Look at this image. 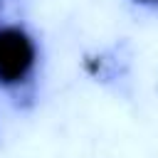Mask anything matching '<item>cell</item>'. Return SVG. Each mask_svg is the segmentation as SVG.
Returning a JSON list of instances; mask_svg holds the SVG:
<instances>
[{
  "mask_svg": "<svg viewBox=\"0 0 158 158\" xmlns=\"http://www.w3.org/2000/svg\"><path fill=\"white\" fill-rule=\"evenodd\" d=\"M2 5H5V0H0V10H2Z\"/></svg>",
  "mask_w": 158,
  "mask_h": 158,
  "instance_id": "cell-3",
  "label": "cell"
},
{
  "mask_svg": "<svg viewBox=\"0 0 158 158\" xmlns=\"http://www.w3.org/2000/svg\"><path fill=\"white\" fill-rule=\"evenodd\" d=\"M131 2L138 7H146V10H158V0H131Z\"/></svg>",
  "mask_w": 158,
  "mask_h": 158,
  "instance_id": "cell-2",
  "label": "cell"
},
{
  "mask_svg": "<svg viewBox=\"0 0 158 158\" xmlns=\"http://www.w3.org/2000/svg\"><path fill=\"white\" fill-rule=\"evenodd\" d=\"M42 69V44L25 22H0V94L32 104Z\"/></svg>",
  "mask_w": 158,
  "mask_h": 158,
  "instance_id": "cell-1",
  "label": "cell"
}]
</instances>
